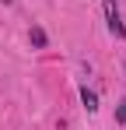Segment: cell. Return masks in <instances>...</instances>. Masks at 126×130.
Masks as SVG:
<instances>
[{"mask_svg": "<svg viewBox=\"0 0 126 130\" xmlns=\"http://www.w3.org/2000/svg\"><path fill=\"white\" fill-rule=\"evenodd\" d=\"M105 18H109V28H112V35H126V25L119 21V11H116V0H105Z\"/></svg>", "mask_w": 126, "mask_h": 130, "instance_id": "cell-1", "label": "cell"}, {"mask_svg": "<svg viewBox=\"0 0 126 130\" xmlns=\"http://www.w3.org/2000/svg\"><path fill=\"white\" fill-rule=\"evenodd\" d=\"M81 102H84L88 112H95V109H98V95H95V91H88V88H81Z\"/></svg>", "mask_w": 126, "mask_h": 130, "instance_id": "cell-2", "label": "cell"}, {"mask_svg": "<svg viewBox=\"0 0 126 130\" xmlns=\"http://www.w3.org/2000/svg\"><path fill=\"white\" fill-rule=\"evenodd\" d=\"M28 39H32V46H35V49H42V46L49 42V39H46V32H42V28H32V35H28Z\"/></svg>", "mask_w": 126, "mask_h": 130, "instance_id": "cell-3", "label": "cell"}, {"mask_svg": "<svg viewBox=\"0 0 126 130\" xmlns=\"http://www.w3.org/2000/svg\"><path fill=\"white\" fill-rule=\"evenodd\" d=\"M116 123H123V127H126V99L119 102V109H116Z\"/></svg>", "mask_w": 126, "mask_h": 130, "instance_id": "cell-4", "label": "cell"}]
</instances>
